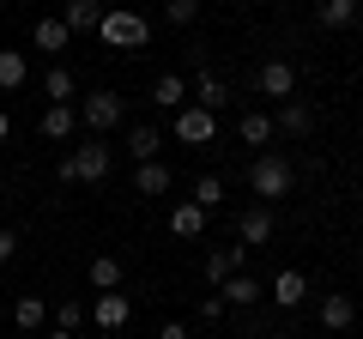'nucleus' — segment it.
Masks as SVG:
<instances>
[{
    "label": "nucleus",
    "instance_id": "f3484780",
    "mask_svg": "<svg viewBox=\"0 0 363 339\" xmlns=\"http://www.w3.org/2000/svg\"><path fill=\"white\" fill-rule=\"evenodd\" d=\"M43 321H49V303H43V297H18L13 303V327H18V333H37Z\"/></svg>",
    "mask_w": 363,
    "mask_h": 339
},
{
    "label": "nucleus",
    "instance_id": "20e7f679",
    "mask_svg": "<svg viewBox=\"0 0 363 339\" xmlns=\"http://www.w3.org/2000/svg\"><path fill=\"white\" fill-rule=\"evenodd\" d=\"M79 121H85L91 133H109V128H121V97H116V91H97V97H85V104H79Z\"/></svg>",
    "mask_w": 363,
    "mask_h": 339
},
{
    "label": "nucleus",
    "instance_id": "aec40b11",
    "mask_svg": "<svg viewBox=\"0 0 363 339\" xmlns=\"http://www.w3.org/2000/svg\"><path fill=\"white\" fill-rule=\"evenodd\" d=\"M97 18H104V6H97V0H67V18H61V25L79 37V30H97Z\"/></svg>",
    "mask_w": 363,
    "mask_h": 339
},
{
    "label": "nucleus",
    "instance_id": "7c9ffc66",
    "mask_svg": "<svg viewBox=\"0 0 363 339\" xmlns=\"http://www.w3.org/2000/svg\"><path fill=\"white\" fill-rule=\"evenodd\" d=\"M224 309H230L224 297H206V303H200V321H224Z\"/></svg>",
    "mask_w": 363,
    "mask_h": 339
},
{
    "label": "nucleus",
    "instance_id": "c85d7f7f",
    "mask_svg": "<svg viewBox=\"0 0 363 339\" xmlns=\"http://www.w3.org/2000/svg\"><path fill=\"white\" fill-rule=\"evenodd\" d=\"M85 321H91V309H85V303H73V297H67V303H61V333H79Z\"/></svg>",
    "mask_w": 363,
    "mask_h": 339
},
{
    "label": "nucleus",
    "instance_id": "4be33fe9",
    "mask_svg": "<svg viewBox=\"0 0 363 339\" xmlns=\"http://www.w3.org/2000/svg\"><path fill=\"white\" fill-rule=\"evenodd\" d=\"M182 97H188V85H182L176 73H164V79L152 85V104H157V109H182Z\"/></svg>",
    "mask_w": 363,
    "mask_h": 339
},
{
    "label": "nucleus",
    "instance_id": "6ab92c4d",
    "mask_svg": "<svg viewBox=\"0 0 363 339\" xmlns=\"http://www.w3.org/2000/svg\"><path fill=\"white\" fill-rule=\"evenodd\" d=\"M25 79H30V61L18 49H0V91H18Z\"/></svg>",
    "mask_w": 363,
    "mask_h": 339
},
{
    "label": "nucleus",
    "instance_id": "c756f323",
    "mask_svg": "<svg viewBox=\"0 0 363 339\" xmlns=\"http://www.w3.org/2000/svg\"><path fill=\"white\" fill-rule=\"evenodd\" d=\"M164 18H169V25H194V18H200V0H169Z\"/></svg>",
    "mask_w": 363,
    "mask_h": 339
},
{
    "label": "nucleus",
    "instance_id": "0eeeda50",
    "mask_svg": "<svg viewBox=\"0 0 363 339\" xmlns=\"http://www.w3.org/2000/svg\"><path fill=\"white\" fill-rule=\"evenodd\" d=\"M73 170H79V182H109V140H91L73 152Z\"/></svg>",
    "mask_w": 363,
    "mask_h": 339
},
{
    "label": "nucleus",
    "instance_id": "2eb2a0df",
    "mask_svg": "<svg viewBox=\"0 0 363 339\" xmlns=\"http://www.w3.org/2000/svg\"><path fill=\"white\" fill-rule=\"evenodd\" d=\"M357 13H363L357 0H315V18H321L327 30H345V25H351Z\"/></svg>",
    "mask_w": 363,
    "mask_h": 339
},
{
    "label": "nucleus",
    "instance_id": "9b49d317",
    "mask_svg": "<svg viewBox=\"0 0 363 339\" xmlns=\"http://www.w3.org/2000/svg\"><path fill=\"white\" fill-rule=\"evenodd\" d=\"M303 297H309V279H303L297 267H285V273L272 279V303H279V309H297Z\"/></svg>",
    "mask_w": 363,
    "mask_h": 339
},
{
    "label": "nucleus",
    "instance_id": "4c0bfd02",
    "mask_svg": "<svg viewBox=\"0 0 363 339\" xmlns=\"http://www.w3.org/2000/svg\"><path fill=\"white\" fill-rule=\"evenodd\" d=\"M357 6H363V0H357Z\"/></svg>",
    "mask_w": 363,
    "mask_h": 339
},
{
    "label": "nucleus",
    "instance_id": "bb28decb",
    "mask_svg": "<svg viewBox=\"0 0 363 339\" xmlns=\"http://www.w3.org/2000/svg\"><path fill=\"white\" fill-rule=\"evenodd\" d=\"M43 91H49L55 104H67V97H73V73H67V67H49V79H43Z\"/></svg>",
    "mask_w": 363,
    "mask_h": 339
},
{
    "label": "nucleus",
    "instance_id": "393cba45",
    "mask_svg": "<svg viewBox=\"0 0 363 339\" xmlns=\"http://www.w3.org/2000/svg\"><path fill=\"white\" fill-rule=\"evenodd\" d=\"M272 133H279V128H272V116H260V109H248V116H242V140L248 145H267Z\"/></svg>",
    "mask_w": 363,
    "mask_h": 339
},
{
    "label": "nucleus",
    "instance_id": "473e14b6",
    "mask_svg": "<svg viewBox=\"0 0 363 339\" xmlns=\"http://www.w3.org/2000/svg\"><path fill=\"white\" fill-rule=\"evenodd\" d=\"M157 339H188V327H182V321H164V333H157Z\"/></svg>",
    "mask_w": 363,
    "mask_h": 339
},
{
    "label": "nucleus",
    "instance_id": "c9c22d12",
    "mask_svg": "<svg viewBox=\"0 0 363 339\" xmlns=\"http://www.w3.org/2000/svg\"><path fill=\"white\" fill-rule=\"evenodd\" d=\"M267 339H291V333H267Z\"/></svg>",
    "mask_w": 363,
    "mask_h": 339
},
{
    "label": "nucleus",
    "instance_id": "2f4dec72",
    "mask_svg": "<svg viewBox=\"0 0 363 339\" xmlns=\"http://www.w3.org/2000/svg\"><path fill=\"white\" fill-rule=\"evenodd\" d=\"M13 248H18V236H13V230H6V224H0V267L13 261Z\"/></svg>",
    "mask_w": 363,
    "mask_h": 339
},
{
    "label": "nucleus",
    "instance_id": "b1692460",
    "mask_svg": "<svg viewBox=\"0 0 363 339\" xmlns=\"http://www.w3.org/2000/svg\"><path fill=\"white\" fill-rule=\"evenodd\" d=\"M133 188H140V194H169V170H164V164H140Z\"/></svg>",
    "mask_w": 363,
    "mask_h": 339
},
{
    "label": "nucleus",
    "instance_id": "7ed1b4c3",
    "mask_svg": "<svg viewBox=\"0 0 363 339\" xmlns=\"http://www.w3.org/2000/svg\"><path fill=\"white\" fill-rule=\"evenodd\" d=\"M176 140H182V145H212V140H218V116L200 109V104L176 109Z\"/></svg>",
    "mask_w": 363,
    "mask_h": 339
},
{
    "label": "nucleus",
    "instance_id": "ddd939ff",
    "mask_svg": "<svg viewBox=\"0 0 363 339\" xmlns=\"http://www.w3.org/2000/svg\"><path fill=\"white\" fill-rule=\"evenodd\" d=\"M194 104H200V109H212V116H218V109L230 104V85H224L218 73H200V79H194Z\"/></svg>",
    "mask_w": 363,
    "mask_h": 339
},
{
    "label": "nucleus",
    "instance_id": "5701e85b",
    "mask_svg": "<svg viewBox=\"0 0 363 339\" xmlns=\"http://www.w3.org/2000/svg\"><path fill=\"white\" fill-rule=\"evenodd\" d=\"M91 285H97V291H116L121 285V261H116V255H97V261H91Z\"/></svg>",
    "mask_w": 363,
    "mask_h": 339
},
{
    "label": "nucleus",
    "instance_id": "f257e3e1",
    "mask_svg": "<svg viewBox=\"0 0 363 339\" xmlns=\"http://www.w3.org/2000/svg\"><path fill=\"white\" fill-rule=\"evenodd\" d=\"M291 182H297V170H291V157H279V152H260L255 164H248V188H255L260 200H285Z\"/></svg>",
    "mask_w": 363,
    "mask_h": 339
},
{
    "label": "nucleus",
    "instance_id": "a211bd4d",
    "mask_svg": "<svg viewBox=\"0 0 363 339\" xmlns=\"http://www.w3.org/2000/svg\"><path fill=\"white\" fill-rule=\"evenodd\" d=\"M218 297L230 303V309H248V303L260 297V285H255V279H248V273H230V279H224V285H218Z\"/></svg>",
    "mask_w": 363,
    "mask_h": 339
},
{
    "label": "nucleus",
    "instance_id": "39448f33",
    "mask_svg": "<svg viewBox=\"0 0 363 339\" xmlns=\"http://www.w3.org/2000/svg\"><path fill=\"white\" fill-rule=\"evenodd\" d=\"M91 321L104 327V333H121V327L133 321V303L121 297V291H97V303H91Z\"/></svg>",
    "mask_w": 363,
    "mask_h": 339
},
{
    "label": "nucleus",
    "instance_id": "72a5a7b5",
    "mask_svg": "<svg viewBox=\"0 0 363 339\" xmlns=\"http://www.w3.org/2000/svg\"><path fill=\"white\" fill-rule=\"evenodd\" d=\"M6 133H13V121H6V109H0V140H6Z\"/></svg>",
    "mask_w": 363,
    "mask_h": 339
},
{
    "label": "nucleus",
    "instance_id": "4468645a",
    "mask_svg": "<svg viewBox=\"0 0 363 339\" xmlns=\"http://www.w3.org/2000/svg\"><path fill=\"white\" fill-rule=\"evenodd\" d=\"M272 128H279V133H309V128H315V116H309V104L285 97V104H279V116H272Z\"/></svg>",
    "mask_w": 363,
    "mask_h": 339
},
{
    "label": "nucleus",
    "instance_id": "e433bc0d",
    "mask_svg": "<svg viewBox=\"0 0 363 339\" xmlns=\"http://www.w3.org/2000/svg\"><path fill=\"white\" fill-rule=\"evenodd\" d=\"M0 333H6V321H0Z\"/></svg>",
    "mask_w": 363,
    "mask_h": 339
},
{
    "label": "nucleus",
    "instance_id": "f704fd0d",
    "mask_svg": "<svg viewBox=\"0 0 363 339\" xmlns=\"http://www.w3.org/2000/svg\"><path fill=\"white\" fill-rule=\"evenodd\" d=\"M49 339H73V333H61V327H55V333H49Z\"/></svg>",
    "mask_w": 363,
    "mask_h": 339
},
{
    "label": "nucleus",
    "instance_id": "1a4fd4ad",
    "mask_svg": "<svg viewBox=\"0 0 363 339\" xmlns=\"http://www.w3.org/2000/svg\"><path fill=\"white\" fill-rule=\"evenodd\" d=\"M73 128H79V109L73 104H49V109H43V121H37L43 140H73Z\"/></svg>",
    "mask_w": 363,
    "mask_h": 339
},
{
    "label": "nucleus",
    "instance_id": "cd10ccee",
    "mask_svg": "<svg viewBox=\"0 0 363 339\" xmlns=\"http://www.w3.org/2000/svg\"><path fill=\"white\" fill-rule=\"evenodd\" d=\"M218 200H224V182H218V176H200V182H194V206H218Z\"/></svg>",
    "mask_w": 363,
    "mask_h": 339
},
{
    "label": "nucleus",
    "instance_id": "dca6fc26",
    "mask_svg": "<svg viewBox=\"0 0 363 339\" xmlns=\"http://www.w3.org/2000/svg\"><path fill=\"white\" fill-rule=\"evenodd\" d=\"M30 43H37V49H49V55H61L67 43H73V30H67L61 18H37V30H30Z\"/></svg>",
    "mask_w": 363,
    "mask_h": 339
},
{
    "label": "nucleus",
    "instance_id": "9d476101",
    "mask_svg": "<svg viewBox=\"0 0 363 339\" xmlns=\"http://www.w3.org/2000/svg\"><path fill=\"white\" fill-rule=\"evenodd\" d=\"M351 321H357V303H351L345 291H333V297H321V327H327V333H345Z\"/></svg>",
    "mask_w": 363,
    "mask_h": 339
},
{
    "label": "nucleus",
    "instance_id": "423d86ee",
    "mask_svg": "<svg viewBox=\"0 0 363 339\" xmlns=\"http://www.w3.org/2000/svg\"><path fill=\"white\" fill-rule=\"evenodd\" d=\"M255 91H260V97H279V104H285V97L297 91V67H291V61H267V67L255 73Z\"/></svg>",
    "mask_w": 363,
    "mask_h": 339
},
{
    "label": "nucleus",
    "instance_id": "f03ea898",
    "mask_svg": "<svg viewBox=\"0 0 363 339\" xmlns=\"http://www.w3.org/2000/svg\"><path fill=\"white\" fill-rule=\"evenodd\" d=\"M97 37H104L109 49H145V37H152V25H145L140 13H121V6H109V13L97 18Z\"/></svg>",
    "mask_w": 363,
    "mask_h": 339
},
{
    "label": "nucleus",
    "instance_id": "6e6552de",
    "mask_svg": "<svg viewBox=\"0 0 363 339\" xmlns=\"http://www.w3.org/2000/svg\"><path fill=\"white\" fill-rule=\"evenodd\" d=\"M230 273H242V243H230V248H212V255H206V291H218Z\"/></svg>",
    "mask_w": 363,
    "mask_h": 339
},
{
    "label": "nucleus",
    "instance_id": "f8f14e48",
    "mask_svg": "<svg viewBox=\"0 0 363 339\" xmlns=\"http://www.w3.org/2000/svg\"><path fill=\"white\" fill-rule=\"evenodd\" d=\"M272 230H279V224H272V212H267V206H248V212H242V224H236V236H242V243H255V248H260V243H272Z\"/></svg>",
    "mask_w": 363,
    "mask_h": 339
},
{
    "label": "nucleus",
    "instance_id": "412c9836",
    "mask_svg": "<svg viewBox=\"0 0 363 339\" xmlns=\"http://www.w3.org/2000/svg\"><path fill=\"white\" fill-rule=\"evenodd\" d=\"M169 230H176V236H206V206H194V200L176 206V212H169Z\"/></svg>",
    "mask_w": 363,
    "mask_h": 339
},
{
    "label": "nucleus",
    "instance_id": "a878e982",
    "mask_svg": "<svg viewBox=\"0 0 363 339\" xmlns=\"http://www.w3.org/2000/svg\"><path fill=\"white\" fill-rule=\"evenodd\" d=\"M128 152L140 157V164H157V128H133L128 133Z\"/></svg>",
    "mask_w": 363,
    "mask_h": 339
}]
</instances>
